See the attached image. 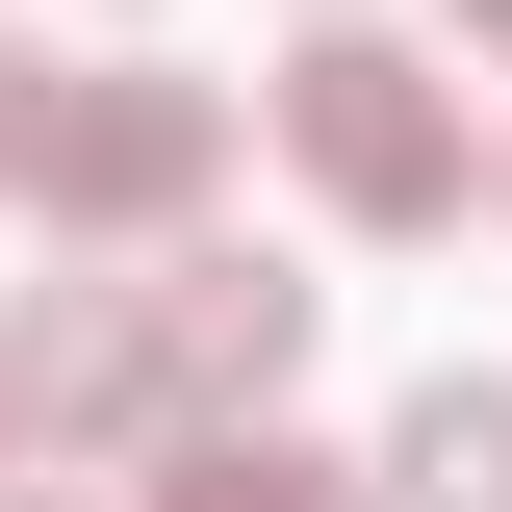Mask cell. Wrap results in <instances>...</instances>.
Instances as JSON below:
<instances>
[{
    "mask_svg": "<svg viewBox=\"0 0 512 512\" xmlns=\"http://www.w3.org/2000/svg\"><path fill=\"white\" fill-rule=\"evenodd\" d=\"M128 282H154V384H180V410H282V359H308V282H282V256L154 231ZM180 410H154V436H180Z\"/></svg>",
    "mask_w": 512,
    "mask_h": 512,
    "instance_id": "277c9868",
    "label": "cell"
},
{
    "mask_svg": "<svg viewBox=\"0 0 512 512\" xmlns=\"http://www.w3.org/2000/svg\"><path fill=\"white\" fill-rule=\"evenodd\" d=\"M282 154H308L333 231H461V180H487L461 77H436V52H384V26H308V52H282Z\"/></svg>",
    "mask_w": 512,
    "mask_h": 512,
    "instance_id": "6da1fadb",
    "label": "cell"
},
{
    "mask_svg": "<svg viewBox=\"0 0 512 512\" xmlns=\"http://www.w3.org/2000/svg\"><path fill=\"white\" fill-rule=\"evenodd\" d=\"M154 512H359V461H308L282 410H180L154 436Z\"/></svg>",
    "mask_w": 512,
    "mask_h": 512,
    "instance_id": "8992f818",
    "label": "cell"
},
{
    "mask_svg": "<svg viewBox=\"0 0 512 512\" xmlns=\"http://www.w3.org/2000/svg\"><path fill=\"white\" fill-rule=\"evenodd\" d=\"M461 26H487V52H512V0H461Z\"/></svg>",
    "mask_w": 512,
    "mask_h": 512,
    "instance_id": "9c48e42d",
    "label": "cell"
},
{
    "mask_svg": "<svg viewBox=\"0 0 512 512\" xmlns=\"http://www.w3.org/2000/svg\"><path fill=\"white\" fill-rule=\"evenodd\" d=\"M0 512H103V487H77V461H0Z\"/></svg>",
    "mask_w": 512,
    "mask_h": 512,
    "instance_id": "ba28073f",
    "label": "cell"
},
{
    "mask_svg": "<svg viewBox=\"0 0 512 512\" xmlns=\"http://www.w3.org/2000/svg\"><path fill=\"white\" fill-rule=\"evenodd\" d=\"M0 410H26L52 461H77V436H154V410H180V384H154V282L52 231V282L0 308Z\"/></svg>",
    "mask_w": 512,
    "mask_h": 512,
    "instance_id": "3957f363",
    "label": "cell"
},
{
    "mask_svg": "<svg viewBox=\"0 0 512 512\" xmlns=\"http://www.w3.org/2000/svg\"><path fill=\"white\" fill-rule=\"evenodd\" d=\"M0 461H26V410H0Z\"/></svg>",
    "mask_w": 512,
    "mask_h": 512,
    "instance_id": "30bf717a",
    "label": "cell"
},
{
    "mask_svg": "<svg viewBox=\"0 0 512 512\" xmlns=\"http://www.w3.org/2000/svg\"><path fill=\"white\" fill-rule=\"evenodd\" d=\"M26 128H52V52H0V180H26Z\"/></svg>",
    "mask_w": 512,
    "mask_h": 512,
    "instance_id": "52a82bcc",
    "label": "cell"
},
{
    "mask_svg": "<svg viewBox=\"0 0 512 512\" xmlns=\"http://www.w3.org/2000/svg\"><path fill=\"white\" fill-rule=\"evenodd\" d=\"M205 180H231V77H52V128H26V231L77 256L205 231Z\"/></svg>",
    "mask_w": 512,
    "mask_h": 512,
    "instance_id": "7a4b0ae2",
    "label": "cell"
},
{
    "mask_svg": "<svg viewBox=\"0 0 512 512\" xmlns=\"http://www.w3.org/2000/svg\"><path fill=\"white\" fill-rule=\"evenodd\" d=\"M359 512H512V384H410V410H384V461H359Z\"/></svg>",
    "mask_w": 512,
    "mask_h": 512,
    "instance_id": "5b68a950",
    "label": "cell"
}]
</instances>
